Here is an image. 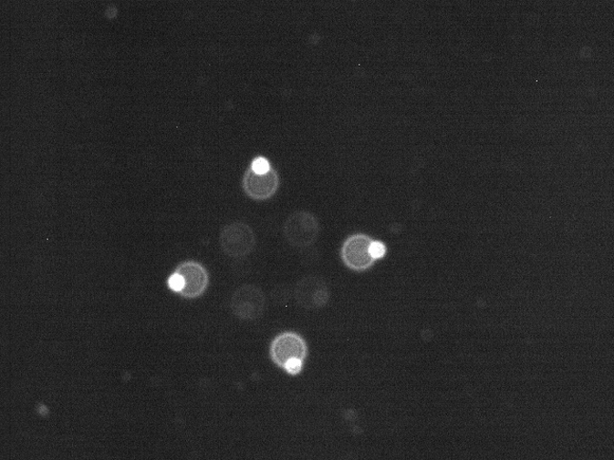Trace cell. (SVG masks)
Here are the masks:
<instances>
[{
	"instance_id": "obj_1",
	"label": "cell",
	"mask_w": 614,
	"mask_h": 460,
	"mask_svg": "<svg viewBox=\"0 0 614 460\" xmlns=\"http://www.w3.org/2000/svg\"><path fill=\"white\" fill-rule=\"evenodd\" d=\"M269 354L277 367L290 376H297L304 371L308 356V345L299 333L295 331H285L273 339Z\"/></svg>"
},
{
	"instance_id": "obj_2",
	"label": "cell",
	"mask_w": 614,
	"mask_h": 460,
	"mask_svg": "<svg viewBox=\"0 0 614 460\" xmlns=\"http://www.w3.org/2000/svg\"><path fill=\"white\" fill-rule=\"evenodd\" d=\"M209 284L208 270L194 261L181 262L166 281L167 288L187 300L202 297L206 292Z\"/></svg>"
},
{
	"instance_id": "obj_3",
	"label": "cell",
	"mask_w": 614,
	"mask_h": 460,
	"mask_svg": "<svg viewBox=\"0 0 614 460\" xmlns=\"http://www.w3.org/2000/svg\"><path fill=\"white\" fill-rule=\"evenodd\" d=\"M284 233L291 246L301 249L310 247L318 239L319 220L310 212L296 211L286 220Z\"/></svg>"
},
{
	"instance_id": "obj_4",
	"label": "cell",
	"mask_w": 614,
	"mask_h": 460,
	"mask_svg": "<svg viewBox=\"0 0 614 460\" xmlns=\"http://www.w3.org/2000/svg\"><path fill=\"white\" fill-rule=\"evenodd\" d=\"M373 241V238L364 233L349 236L340 250L345 266L357 272H363L373 267L377 262L370 250Z\"/></svg>"
},
{
	"instance_id": "obj_5",
	"label": "cell",
	"mask_w": 614,
	"mask_h": 460,
	"mask_svg": "<svg viewBox=\"0 0 614 460\" xmlns=\"http://www.w3.org/2000/svg\"><path fill=\"white\" fill-rule=\"evenodd\" d=\"M220 246L233 259H242L255 249L256 240L253 229L244 222H234L222 229Z\"/></svg>"
},
{
	"instance_id": "obj_6",
	"label": "cell",
	"mask_w": 614,
	"mask_h": 460,
	"mask_svg": "<svg viewBox=\"0 0 614 460\" xmlns=\"http://www.w3.org/2000/svg\"><path fill=\"white\" fill-rule=\"evenodd\" d=\"M231 308L240 320L255 321L264 315L266 308L265 294L255 285L241 286L233 294Z\"/></svg>"
},
{
	"instance_id": "obj_7",
	"label": "cell",
	"mask_w": 614,
	"mask_h": 460,
	"mask_svg": "<svg viewBox=\"0 0 614 460\" xmlns=\"http://www.w3.org/2000/svg\"><path fill=\"white\" fill-rule=\"evenodd\" d=\"M281 179L273 168L265 173L254 171L250 167L242 179V189L254 200L264 201L271 199L280 189Z\"/></svg>"
},
{
	"instance_id": "obj_8",
	"label": "cell",
	"mask_w": 614,
	"mask_h": 460,
	"mask_svg": "<svg viewBox=\"0 0 614 460\" xmlns=\"http://www.w3.org/2000/svg\"><path fill=\"white\" fill-rule=\"evenodd\" d=\"M330 298L327 283L317 276H307L297 282L295 288V299L306 309L325 307Z\"/></svg>"
},
{
	"instance_id": "obj_9",
	"label": "cell",
	"mask_w": 614,
	"mask_h": 460,
	"mask_svg": "<svg viewBox=\"0 0 614 460\" xmlns=\"http://www.w3.org/2000/svg\"><path fill=\"white\" fill-rule=\"evenodd\" d=\"M249 167L255 172L265 173L273 169L270 161L262 156L255 157L250 163Z\"/></svg>"
},
{
	"instance_id": "obj_10",
	"label": "cell",
	"mask_w": 614,
	"mask_h": 460,
	"mask_svg": "<svg viewBox=\"0 0 614 460\" xmlns=\"http://www.w3.org/2000/svg\"><path fill=\"white\" fill-rule=\"evenodd\" d=\"M370 250L371 254H373L374 259L376 260V261H378L382 260L383 257L386 255L387 248L383 242L380 240H374L373 243H371Z\"/></svg>"
}]
</instances>
